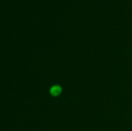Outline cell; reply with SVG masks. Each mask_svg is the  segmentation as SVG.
<instances>
[{"label": "cell", "mask_w": 132, "mask_h": 131, "mask_svg": "<svg viewBox=\"0 0 132 131\" xmlns=\"http://www.w3.org/2000/svg\"><path fill=\"white\" fill-rule=\"evenodd\" d=\"M50 92H51V94L52 95V96H59L61 93V92H62V88L59 85H53L52 87L51 88Z\"/></svg>", "instance_id": "cell-1"}]
</instances>
